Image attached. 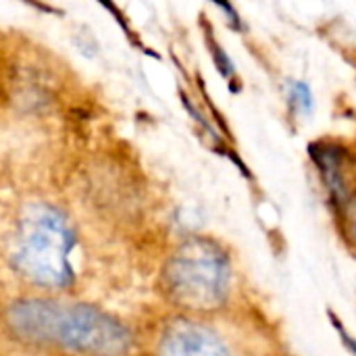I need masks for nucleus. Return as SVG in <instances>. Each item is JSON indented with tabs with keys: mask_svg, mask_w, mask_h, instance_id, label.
I'll list each match as a JSON object with an SVG mask.
<instances>
[{
	"mask_svg": "<svg viewBox=\"0 0 356 356\" xmlns=\"http://www.w3.org/2000/svg\"><path fill=\"white\" fill-rule=\"evenodd\" d=\"M229 284L225 257L202 240L179 246L163 267L161 286L165 296L190 311L215 309L223 302Z\"/></svg>",
	"mask_w": 356,
	"mask_h": 356,
	"instance_id": "3",
	"label": "nucleus"
},
{
	"mask_svg": "<svg viewBox=\"0 0 356 356\" xmlns=\"http://www.w3.org/2000/svg\"><path fill=\"white\" fill-rule=\"evenodd\" d=\"M0 334L33 356H131L138 342L119 315L67 294L40 292L0 307Z\"/></svg>",
	"mask_w": 356,
	"mask_h": 356,
	"instance_id": "1",
	"label": "nucleus"
},
{
	"mask_svg": "<svg viewBox=\"0 0 356 356\" xmlns=\"http://www.w3.org/2000/svg\"><path fill=\"white\" fill-rule=\"evenodd\" d=\"M292 100H294L302 111H307V113L313 108L311 90H309V86H307V83H302V81H296V83L292 86Z\"/></svg>",
	"mask_w": 356,
	"mask_h": 356,
	"instance_id": "5",
	"label": "nucleus"
},
{
	"mask_svg": "<svg viewBox=\"0 0 356 356\" xmlns=\"http://www.w3.org/2000/svg\"><path fill=\"white\" fill-rule=\"evenodd\" d=\"M77 248L79 232L73 217L50 200H35L17 213L6 257L31 292L69 294L77 282Z\"/></svg>",
	"mask_w": 356,
	"mask_h": 356,
	"instance_id": "2",
	"label": "nucleus"
},
{
	"mask_svg": "<svg viewBox=\"0 0 356 356\" xmlns=\"http://www.w3.org/2000/svg\"><path fill=\"white\" fill-rule=\"evenodd\" d=\"M154 356H229V350L209 327L177 319L163 330Z\"/></svg>",
	"mask_w": 356,
	"mask_h": 356,
	"instance_id": "4",
	"label": "nucleus"
},
{
	"mask_svg": "<svg viewBox=\"0 0 356 356\" xmlns=\"http://www.w3.org/2000/svg\"><path fill=\"white\" fill-rule=\"evenodd\" d=\"M338 330H340V334H342V338H344V344H346V346L350 348V353L356 356V342H355V340H353V338L348 336V332H344V327H342V325H338Z\"/></svg>",
	"mask_w": 356,
	"mask_h": 356,
	"instance_id": "6",
	"label": "nucleus"
}]
</instances>
